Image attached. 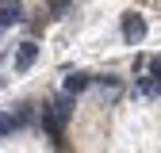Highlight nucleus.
Listing matches in <instances>:
<instances>
[{
  "instance_id": "f03ea898",
  "label": "nucleus",
  "mask_w": 161,
  "mask_h": 153,
  "mask_svg": "<svg viewBox=\"0 0 161 153\" xmlns=\"http://www.w3.org/2000/svg\"><path fill=\"white\" fill-rule=\"evenodd\" d=\"M123 38L127 42H142L146 38V23L138 15H123Z\"/></svg>"
},
{
  "instance_id": "7ed1b4c3",
  "label": "nucleus",
  "mask_w": 161,
  "mask_h": 153,
  "mask_svg": "<svg viewBox=\"0 0 161 153\" xmlns=\"http://www.w3.org/2000/svg\"><path fill=\"white\" fill-rule=\"evenodd\" d=\"M35 57H38V46H35V42H23V46H19V54H15V69H31Z\"/></svg>"
},
{
  "instance_id": "39448f33",
  "label": "nucleus",
  "mask_w": 161,
  "mask_h": 153,
  "mask_svg": "<svg viewBox=\"0 0 161 153\" xmlns=\"http://www.w3.org/2000/svg\"><path fill=\"white\" fill-rule=\"evenodd\" d=\"M85 88H88V76H85V73H69V76H65V92H69V96H73V92H85Z\"/></svg>"
},
{
  "instance_id": "423d86ee",
  "label": "nucleus",
  "mask_w": 161,
  "mask_h": 153,
  "mask_svg": "<svg viewBox=\"0 0 161 153\" xmlns=\"http://www.w3.org/2000/svg\"><path fill=\"white\" fill-rule=\"evenodd\" d=\"M19 126V115H0V134H12Z\"/></svg>"
},
{
  "instance_id": "f257e3e1",
  "label": "nucleus",
  "mask_w": 161,
  "mask_h": 153,
  "mask_svg": "<svg viewBox=\"0 0 161 153\" xmlns=\"http://www.w3.org/2000/svg\"><path fill=\"white\" fill-rule=\"evenodd\" d=\"M69 100H54V103H46V111H42V126H46V134H62L65 130V123H69Z\"/></svg>"
},
{
  "instance_id": "20e7f679",
  "label": "nucleus",
  "mask_w": 161,
  "mask_h": 153,
  "mask_svg": "<svg viewBox=\"0 0 161 153\" xmlns=\"http://www.w3.org/2000/svg\"><path fill=\"white\" fill-rule=\"evenodd\" d=\"M19 19V0H0V27H8Z\"/></svg>"
}]
</instances>
